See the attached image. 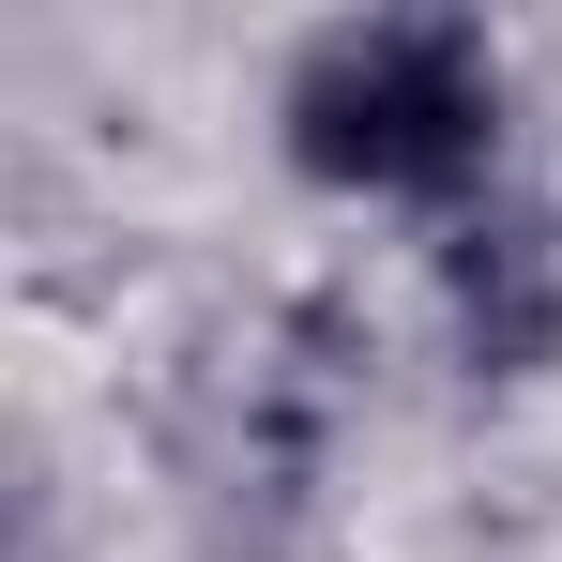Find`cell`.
<instances>
[{"label":"cell","instance_id":"obj_1","mask_svg":"<svg viewBox=\"0 0 562 562\" xmlns=\"http://www.w3.org/2000/svg\"><path fill=\"white\" fill-rule=\"evenodd\" d=\"M289 153L350 198H457L502 153V61L471 15H350L289 61Z\"/></svg>","mask_w":562,"mask_h":562},{"label":"cell","instance_id":"obj_2","mask_svg":"<svg viewBox=\"0 0 562 562\" xmlns=\"http://www.w3.org/2000/svg\"><path fill=\"white\" fill-rule=\"evenodd\" d=\"M441 304H457V350L486 380H532L562 350V228L548 213H471L441 244Z\"/></svg>","mask_w":562,"mask_h":562}]
</instances>
